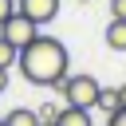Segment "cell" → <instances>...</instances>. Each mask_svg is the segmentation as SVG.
Returning a JSON list of instances; mask_svg holds the SVG:
<instances>
[{
    "mask_svg": "<svg viewBox=\"0 0 126 126\" xmlns=\"http://www.w3.org/2000/svg\"><path fill=\"white\" fill-rule=\"evenodd\" d=\"M59 4H63V0H16V12H24L28 20H35V24L43 28V24H51V20L59 16Z\"/></svg>",
    "mask_w": 126,
    "mask_h": 126,
    "instance_id": "cell-4",
    "label": "cell"
},
{
    "mask_svg": "<svg viewBox=\"0 0 126 126\" xmlns=\"http://www.w3.org/2000/svg\"><path fill=\"white\" fill-rule=\"evenodd\" d=\"M102 39H106V47H110V51H126V20H110Z\"/></svg>",
    "mask_w": 126,
    "mask_h": 126,
    "instance_id": "cell-6",
    "label": "cell"
},
{
    "mask_svg": "<svg viewBox=\"0 0 126 126\" xmlns=\"http://www.w3.org/2000/svg\"><path fill=\"white\" fill-rule=\"evenodd\" d=\"M8 79H12V75H8V67H0V94L8 91Z\"/></svg>",
    "mask_w": 126,
    "mask_h": 126,
    "instance_id": "cell-14",
    "label": "cell"
},
{
    "mask_svg": "<svg viewBox=\"0 0 126 126\" xmlns=\"http://www.w3.org/2000/svg\"><path fill=\"white\" fill-rule=\"evenodd\" d=\"M118 102H122V106H126V83H122V87H118Z\"/></svg>",
    "mask_w": 126,
    "mask_h": 126,
    "instance_id": "cell-15",
    "label": "cell"
},
{
    "mask_svg": "<svg viewBox=\"0 0 126 126\" xmlns=\"http://www.w3.org/2000/svg\"><path fill=\"white\" fill-rule=\"evenodd\" d=\"M16 67H20V75H24L32 87H55L59 79H67L71 55H67V47H63L55 35H35L28 47H20Z\"/></svg>",
    "mask_w": 126,
    "mask_h": 126,
    "instance_id": "cell-1",
    "label": "cell"
},
{
    "mask_svg": "<svg viewBox=\"0 0 126 126\" xmlns=\"http://www.w3.org/2000/svg\"><path fill=\"white\" fill-rule=\"evenodd\" d=\"M94 106H98V110H106V114H114V110L122 106V102H118V87H102V91H98V102H94Z\"/></svg>",
    "mask_w": 126,
    "mask_h": 126,
    "instance_id": "cell-8",
    "label": "cell"
},
{
    "mask_svg": "<svg viewBox=\"0 0 126 126\" xmlns=\"http://www.w3.org/2000/svg\"><path fill=\"white\" fill-rule=\"evenodd\" d=\"M16 55H20V47H12V43L0 35V67H16Z\"/></svg>",
    "mask_w": 126,
    "mask_h": 126,
    "instance_id": "cell-9",
    "label": "cell"
},
{
    "mask_svg": "<svg viewBox=\"0 0 126 126\" xmlns=\"http://www.w3.org/2000/svg\"><path fill=\"white\" fill-rule=\"evenodd\" d=\"M0 126H4V118H0Z\"/></svg>",
    "mask_w": 126,
    "mask_h": 126,
    "instance_id": "cell-16",
    "label": "cell"
},
{
    "mask_svg": "<svg viewBox=\"0 0 126 126\" xmlns=\"http://www.w3.org/2000/svg\"><path fill=\"white\" fill-rule=\"evenodd\" d=\"M55 91L67 98V106H87V110H94V102H98V79L94 75H67V79H59L55 83Z\"/></svg>",
    "mask_w": 126,
    "mask_h": 126,
    "instance_id": "cell-2",
    "label": "cell"
},
{
    "mask_svg": "<svg viewBox=\"0 0 126 126\" xmlns=\"http://www.w3.org/2000/svg\"><path fill=\"white\" fill-rule=\"evenodd\" d=\"M110 20H126V0H110Z\"/></svg>",
    "mask_w": 126,
    "mask_h": 126,
    "instance_id": "cell-11",
    "label": "cell"
},
{
    "mask_svg": "<svg viewBox=\"0 0 126 126\" xmlns=\"http://www.w3.org/2000/svg\"><path fill=\"white\" fill-rule=\"evenodd\" d=\"M0 35H4L12 47H28V43L39 35V24H35V20H28L24 12H12V16L0 24Z\"/></svg>",
    "mask_w": 126,
    "mask_h": 126,
    "instance_id": "cell-3",
    "label": "cell"
},
{
    "mask_svg": "<svg viewBox=\"0 0 126 126\" xmlns=\"http://www.w3.org/2000/svg\"><path fill=\"white\" fill-rule=\"evenodd\" d=\"M35 114H39V126H55V118H59V106H55V102H43Z\"/></svg>",
    "mask_w": 126,
    "mask_h": 126,
    "instance_id": "cell-10",
    "label": "cell"
},
{
    "mask_svg": "<svg viewBox=\"0 0 126 126\" xmlns=\"http://www.w3.org/2000/svg\"><path fill=\"white\" fill-rule=\"evenodd\" d=\"M106 126H126V106H118L114 114H106Z\"/></svg>",
    "mask_w": 126,
    "mask_h": 126,
    "instance_id": "cell-12",
    "label": "cell"
},
{
    "mask_svg": "<svg viewBox=\"0 0 126 126\" xmlns=\"http://www.w3.org/2000/svg\"><path fill=\"white\" fill-rule=\"evenodd\" d=\"M55 126H94V118H91V110L87 106H59V118H55Z\"/></svg>",
    "mask_w": 126,
    "mask_h": 126,
    "instance_id": "cell-5",
    "label": "cell"
},
{
    "mask_svg": "<svg viewBox=\"0 0 126 126\" xmlns=\"http://www.w3.org/2000/svg\"><path fill=\"white\" fill-rule=\"evenodd\" d=\"M12 12H16V0H0V24H4Z\"/></svg>",
    "mask_w": 126,
    "mask_h": 126,
    "instance_id": "cell-13",
    "label": "cell"
},
{
    "mask_svg": "<svg viewBox=\"0 0 126 126\" xmlns=\"http://www.w3.org/2000/svg\"><path fill=\"white\" fill-rule=\"evenodd\" d=\"M4 126H39V114L28 110V106H16V110L4 114Z\"/></svg>",
    "mask_w": 126,
    "mask_h": 126,
    "instance_id": "cell-7",
    "label": "cell"
}]
</instances>
